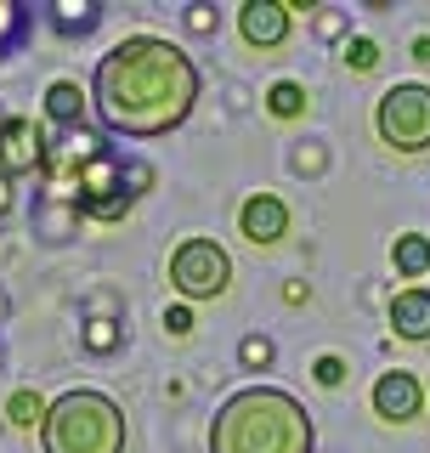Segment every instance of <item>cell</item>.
Segmentation results:
<instances>
[{"label": "cell", "instance_id": "30bf717a", "mask_svg": "<svg viewBox=\"0 0 430 453\" xmlns=\"http://www.w3.org/2000/svg\"><path fill=\"white\" fill-rule=\"evenodd\" d=\"M391 329L403 334V340H430V289H396V301H391Z\"/></svg>", "mask_w": 430, "mask_h": 453}, {"label": "cell", "instance_id": "7a4b0ae2", "mask_svg": "<svg viewBox=\"0 0 430 453\" xmlns=\"http://www.w3.org/2000/svg\"><path fill=\"white\" fill-rule=\"evenodd\" d=\"M318 425L283 386H243L210 419V453H311Z\"/></svg>", "mask_w": 430, "mask_h": 453}, {"label": "cell", "instance_id": "7402d4cb", "mask_svg": "<svg viewBox=\"0 0 430 453\" xmlns=\"http://www.w3.org/2000/svg\"><path fill=\"white\" fill-rule=\"evenodd\" d=\"M188 23L198 28V35H210V28H215V23H221V18H215V12H210V6H193V12H188Z\"/></svg>", "mask_w": 430, "mask_h": 453}, {"label": "cell", "instance_id": "3957f363", "mask_svg": "<svg viewBox=\"0 0 430 453\" xmlns=\"http://www.w3.org/2000/svg\"><path fill=\"white\" fill-rule=\"evenodd\" d=\"M46 453H125V408L108 391H63L40 425Z\"/></svg>", "mask_w": 430, "mask_h": 453}, {"label": "cell", "instance_id": "ba28073f", "mask_svg": "<svg viewBox=\"0 0 430 453\" xmlns=\"http://www.w3.org/2000/svg\"><path fill=\"white\" fill-rule=\"evenodd\" d=\"M368 403H374V414H380V419L408 425V419H419V408H425V386H419V374H408V368H391V374H380V380H374Z\"/></svg>", "mask_w": 430, "mask_h": 453}, {"label": "cell", "instance_id": "44dd1931", "mask_svg": "<svg viewBox=\"0 0 430 453\" xmlns=\"http://www.w3.org/2000/svg\"><path fill=\"white\" fill-rule=\"evenodd\" d=\"M165 329L170 334H193V306H165Z\"/></svg>", "mask_w": 430, "mask_h": 453}, {"label": "cell", "instance_id": "cb8c5ba5", "mask_svg": "<svg viewBox=\"0 0 430 453\" xmlns=\"http://www.w3.org/2000/svg\"><path fill=\"white\" fill-rule=\"evenodd\" d=\"M413 57H419V63H430V35H419V40H413Z\"/></svg>", "mask_w": 430, "mask_h": 453}, {"label": "cell", "instance_id": "6da1fadb", "mask_svg": "<svg viewBox=\"0 0 430 453\" xmlns=\"http://www.w3.org/2000/svg\"><path fill=\"white\" fill-rule=\"evenodd\" d=\"M204 74L181 46H170L159 35H125L113 51L96 57L91 74V108L103 119V131L153 142L188 125L198 108Z\"/></svg>", "mask_w": 430, "mask_h": 453}, {"label": "cell", "instance_id": "e0dca14e", "mask_svg": "<svg viewBox=\"0 0 430 453\" xmlns=\"http://www.w3.org/2000/svg\"><path fill=\"white\" fill-rule=\"evenodd\" d=\"M85 351H96V357H108V351H119L125 346V329H119V323H113V318H91V323H85Z\"/></svg>", "mask_w": 430, "mask_h": 453}, {"label": "cell", "instance_id": "5b68a950", "mask_svg": "<svg viewBox=\"0 0 430 453\" xmlns=\"http://www.w3.org/2000/svg\"><path fill=\"white\" fill-rule=\"evenodd\" d=\"M374 131L396 153H425L430 148V85H419V80L391 85L374 103Z\"/></svg>", "mask_w": 430, "mask_h": 453}, {"label": "cell", "instance_id": "d4e9b609", "mask_svg": "<svg viewBox=\"0 0 430 453\" xmlns=\"http://www.w3.org/2000/svg\"><path fill=\"white\" fill-rule=\"evenodd\" d=\"M425 403H430V380H425Z\"/></svg>", "mask_w": 430, "mask_h": 453}, {"label": "cell", "instance_id": "ffe728a7", "mask_svg": "<svg viewBox=\"0 0 430 453\" xmlns=\"http://www.w3.org/2000/svg\"><path fill=\"white\" fill-rule=\"evenodd\" d=\"M311 380H318L323 391H334L340 380H346V363H340V357H318V363H311Z\"/></svg>", "mask_w": 430, "mask_h": 453}, {"label": "cell", "instance_id": "5bb4252c", "mask_svg": "<svg viewBox=\"0 0 430 453\" xmlns=\"http://www.w3.org/2000/svg\"><path fill=\"white\" fill-rule=\"evenodd\" d=\"M306 103H311V96H306V85H300V80H278L266 91V113H272V119H300Z\"/></svg>", "mask_w": 430, "mask_h": 453}, {"label": "cell", "instance_id": "9a60e30c", "mask_svg": "<svg viewBox=\"0 0 430 453\" xmlns=\"http://www.w3.org/2000/svg\"><path fill=\"white\" fill-rule=\"evenodd\" d=\"M46 396H40V391H12L6 396V419L12 425H23V431H35V425H46Z\"/></svg>", "mask_w": 430, "mask_h": 453}, {"label": "cell", "instance_id": "4fadbf2b", "mask_svg": "<svg viewBox=\"0 0 430 453\" xmlns=\"http://www.w3.org/2000/svg\"><path fill=\"white\" fill-rule=\"evenodd\" d=\"M391 266H396V278H425L430 273V238L425 233H403L391 244Z\"/></svg>", "mask_w": 430, "mask_h": 453}, {"label": "cell", "instance_id": "7c38bea8", "mask_svg": "<svg viewBox=\"0 0 430 453\" xmlns=\"http://www.w3.org/2000/svg\"><path fill=\"white\" fill-rule=\"evenodd\" d=\"M46 18H51L57 35H68V40H74V35H91V28L103 23V6H96V0H80V6H74V0H51V6H46Z\"/></svg>", "mask_w": 430, "mask_h": 453}, {"label": "cell", "instance_id": "277c9868", "mask_svg": "<svg viewBox=\"0 0 430 453\" xmlns=\"http://www.w3.org/2000/svg\"><path fill=\"white\" fill-rule=\"evenodd\" d=\"M227 283H233V255H227L215 238H181L170 250V289L181 295V306H198V301H221Z\"/></svg>", "mask_w": 430, "mask_h": 453}, {"label": "cell", "instance_id": "52a82bcc", "mask_svg": "<svg viewBox=\"0 0 430 453\" xmlns=\"http://www.w3.org/2000/svg\"><path fill=\"white\" fill-rule=\"evenodd\" d=\"M289 28H295V12L283 0H243L238 6V35L255 51H278L289 40Z\"/></svg>", "mask_w": 430, "mask_h": 453}, {"label": "cell", "instance_id": "2e32d148", "mask_svg": "<svg viewBox=\"0 0 430 453\" xmlns=\"http://www.w3.org/2000/svg\"><path fill=\"white\" fill-rule=\"evenodd\" d=\"M28 12H35V6H18V0H0V57L23 46V35H28Z\"/></svg>", "mask_w": 430, "mask_h": 453}, {"label": "cell", "instance_id": "603a6c76", "mask_svg": "<svg viewBox=\"0 0 430 453\" xmlns=\"http://www.w3.org/2000/svg\"><path fill=\"white\" fill-rule=\"evenodd\" d=\"M12 204H18V198H12V181H6V176H0V221H6V216H12Z\"/></svg>", "mask_w": 430, "mask_h": 453}, {"label": "cell", "instance_id": "ac0fdd59", "mask_svg": "<svg viewBox=\"0 0 430 453\" xmlns=\"http://www.w3.org/2000/svg\"><path fill=\"white\" fill-rule=\"evenodd\" d=\"M340 63H346L351 74H374V68H380V46L368 35H351L346 46H340Z\"/></svg>", "mask_w": 430, "mask_h": 453}, {"label": "cell", "instance_id": "8fae6325", "mask_svg": "<svg viewBox=\"0 0 430 453\" xmlns=\"http://www.w3.org/2000/svg\"><path fill=\"white\" fill-rule=\"evenodd\" d=\"M85 103H91V96H85L74 80H51V85H46V119L57 125V131H80Z\"/></svg>", "mask_w": 430, "mask_h": 453}, {"label": "cell", "instance_id": "d6986e66", "mask_svg": "<svg viewBox=\"0 0 430 453\" xmlns=\"http://www.w3.org/2000/svg\"><path fill=\"white\" fill-rule=\"evenodd\" d=\"M272 357H278V346H272L266 334H243L238 340V363L250 368V374H255V368H272Z\"/></svg>", "mask_w": 430, "mask_h": 453}, {"label": "cell", "instance_id": "9c48e42d", "mask_svg": "<svg viewBox=\"0 0 430 453\" xmlns=\"http://www.w3.org/2000/svg\"><path fill=\"white\" fill-rule=\"evenodd\" d=\"M238 233L250 238L255 250H261V244H283V238H289V204H283L278 193H250L238 204Z\"/></svg>", "mask_w": 430, "mask_h": 453}, {"label": "cell", "instance_id": "8992f818", "mask_svg": "<svg viewBox=\"0 0 430 453\" xmlns=\"http://www.w3.org/2000/svg\"><path fill=\"white\" fill-rule=\"evenodd\" d=\"M46 131H40L35 119H23V113H6L0 119V176H23V170H40L46 165Z\"/></svg>", "mask_w": 430, "mask_h": 453}]
</instances>
